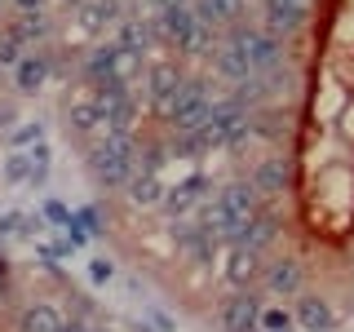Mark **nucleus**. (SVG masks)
Instances as JSON below:
<instances>
[{
  "label": "nucleus",
  "mask_w": 354,
  "mask_h": 332,
  "mask_svg": "<svg viewBox=\"0 0 354 332\" xmlns=\"http://www.w3.org/2000/svg\"><path fill=\"white\" fill-rule=\"evenodd\" d=\"M261 208V195H257V186L252 182H226L221 191L213 195V204H204V221L221 235V243H235L239 239V230L248 226V217Z\"/></svg>",
  "instance_id": "f257e3e1"
},
{
  "label": "nucleus",
  "mask_w": 354,
  "mask_h": 332,
  "mask_svg": "<svg viewBox=\"0 0 354 332\" xmlns=\"http://www.w3.org/2000/svg\"><path fill=\"white\" fill-rule=\"evenodd\" d=\"M88 173L106 191H124L138 173V138H97L88 147Z\"/></svg>",
  "instance_id": "f03ea898"
},
{
  "label": "nucleus",
  "mask_w": 354,
  "mask_h": 332,
  "mask_svg": "<svg viewBox=\"0 0 354 332\" xmlns=\"http://www.w3.org/2000/svg\"><path fill=\"white\" fill-rule=\"evenodd\" d=\"M213 107H217V98L208 93V80L186 75L182 93H177L169 102V111H164V124H169L173 138H177V133H195V129H204L208 120H213Z\"/></svg>",
  "instance_id": "7ed1b4c3"
},
{
  "label": "nucleus",
  "mask_w": 354,
  "mask_h": 332,
  "mask_svg": "<svg viewBox=\"0 0 354 332\" xmlns=\"http://www.w3.org/2000/svg\"><path fill=\"white\" fill-rule=\"evenodd\" d=\"M80 71H84V80L97 89V84H106V80H124V84H133L142 71H147V66H142L138 53H124L115 40H106V44H93V49L84 53Z\"/></svg>",
  "instance_id": "20e7f679"
},
{
  "label": "nucleus",
  "mask_w": 354,
  "mask_h": 332,
  "mask_svg": "<svg viewBox=\"0 0 354 332\" xmlns=\"http://www.w3.org/2000/svg\"><path fill=\"white\" fill-rule=\"evenodd\" d=\"M226 40L239 49V58L248 62L252 75H261V71H270V66H279V58H283V40L270 36L266 27H248V22H239V27L226 31Z\"/></svg>",
  "instance_id": "39448f33"
},
{
  "label": "nucleus",
  "mask_w": 354,
  "mask_h": 332,
  "mask_svg": "<svg viewBox=\"0 0 354 332\" xmlns=\"http://www.w3.org/2000/svg\"><path fill=\"white\" fill-rule=\"evenodd\" d=\"M173 239H177V248H182L191 261H199V266L213 261L217 248H221V235L208 226L204 217H177L173 221Z\"/></svg>",
  "instance_id": "423d86ee"
},
{
  "label": "nucleus",
  "mask_w": 354,
  "mask_h": 332,
  "mask_svg": "<svg viewBox=\"0 0 354 332\" xmlns=\"http://www.w3.org/2000/svg\"><path fill=\"white\" fill-rule=\"evenodd\" d=\"M261 293H252V288H243V293L226 297V302L217 306V324L221 332H257L261 324Z\"/></svg>",
  "instance_id": "0eeeda50"
},
{
  "label": "nucleus",
  "mask_w": 354,
  "mask_h": 332,
  "mask_svg": "<svg viewBox=\"0 0 354 332\" xmlns=\"http://www.w3.org/2000/svg\"><path fill=\"white\" fill-rule=\"evenodd\" d=\"M97 102H102V138H133V124H138V98H133V89L97 93Z\"/></svg>",
  "instance_id": "6e6552de"
},
{
  "label": "nucleus",
  "mask_w": 354,
  "mask_h": 332,
  "mask_svg": "<svg viewBox=\"0 0 354 332\" xmlns=\"http://www.w3.org/2000/svg\"><path fill=\"white\" fill-rule=\"evenodd\" d=\"M208 191H213V177H208V173H191V177H182L177 186H164V204L160 208L177 221V217L195 213V208L208 199Z\"/></svg>",
  "instance_id": "1a4fd4ad"
},
{
  "label": "nucleus",
  "mask_w": 354,
  "mask_h": 332,
  "mask_svg": "<svg viewBox=\"0 0 354 332\" xmlns=\"http://www.w3.org/2000/svg\"><path fill=\"white\" fill-rule=\"evenodd\" d=\"M142 84H147V98H151V107L160 111H169V102L177 93H182V84H186V71L177 62H151L147 71H142Z\"/></svg>",
  "instance_id": "9d476101"
},
{
  "label": "nucleus",
  "mask_w": 354,
  "mask_h": 332,
  "mask_svg": "<svg viewBox=\"0 0 354 332\" xmlns=\"http://www.w3.org/2000/svg\"><path fill=\"white\" fill-rule=\"evenodd\" d=\"M310 18V0H261V22L270 36H292V31H301Z\"/></svg>",
  "instance_id": "9b49d317"
},
{
  "label": "nucleus",
  "mask_w": 354,
  "mask_h": 332,
  "mask_svg": "<svg viewBox=\"0 0 354 332\" xmlns=\"http://www.w3.org/2000/svg\"><path fill=\"white\" fill-rule=\"evenodd\" d=\"M292 319H297V332H332L337 328V310L324 293H297V306H292Z\"/></svg>",
  "instance_id": "f8f14e48"
},
{
  "label": "nucleus",
  "mask_w": 354,
  "mask_h": 332,
  "mask_svg": "<svg viewBox=\"0 0 354 332\" xmlns=\"http://www.w3.org/2000/svg\"><path fill=\"white\" fill-rule=\"evenodd\" d=\"M66 133H71V138H102V102H97L93 89H88V93H75L71 102H66Z\"/></svg>",
  "instance_id": "ddd939ff"
},
{
  "label": "nucleus",
  "mask_w": 354,
  "mask_h": 332,
  "mask_svg": "<svg viewBox=\"0 0 354 332\" xmlns=\"http://www.w3.org/2000/svg\"><path fill=\"white\" fill-rule=\"evenodd\" d=\"M261 288L270 297H297L306 288V266H301V257H274L261 270Z\"/></svg>",
  "instance_id": "4468645a"
},
{
  "label": "nucleus",
  "mask_w": 354,
  "mask_h": 332,
  "mask_svg": "<svg viewBox=\"0 0 354 332\" xmlns=\"http://www.w3.org/2000/svg\"><path fill=\"white\" fill-rule=\"evenodd\" d=\"M266 261L257 248H243V243H230V257H226V284L235 288V293H243V288H252L261 279Z\"/></svg>",
  "instance_id": "2eb2a0df"
},
{
  "label": "nucleus",
  "mask_w": 354,
  "mask_h": 332,
  "mask_svg": "<svg viewBox=\"0 0 354 332\" xmlns=\"http://www.w3.org/2000/svg\"><path fill=\"white\" fill-rule=\"evenodd\" d=\"M191 9H195V18L213 31H221V27L230 31V27L243 22V0H191Z\"/></svg>",
  "instance_id": "dca6fc26"
},
{
  "label": "nucleus",
  "mask_w": 354,
  "mask_h": 332,
  "mask_svg": "<svg viewBox=\"0 0 354 332\" xmlns=\"http://www.w3.org/2000/svg\"><path fill=\"white\" fill-rule=\"evenodd\" d=\"M274 235H279V213H274V208H257V213L248 217V226L239 230V239H235V243L266 252V248L274 243Z\"/></svg>",
  "instance_id": "f3484780"
},
{
  "label": "nucleus",
  "mask_w": 354,
  "mask_h": 332,
  "mask_svg": "<svg viewBox=\"0 0 354 332\" xmlns=\"http://www.w3.org/2000/svg\"><path fill=\"white\" fill-rule=\"evenodd\" d=\"M49 71H53L49 49H31V53H22V62L14 66V84L22 89V93H36V89H44Z\"/></svg>",
  "instance_id": "a211bd4d"
},
{
  "label": "nucleus",
  "mask_w": 354,
  "mask_h": 332,
  "mask_svg": "<svg viewBox=\"0 0 354 332\" xmlns=\"http://www.w3.org/2000/svg\"><path fill=\"white\" fill-rule=\"evenodd\" d=\"M62 328H66L62 310L49 306V302H31L18 315V324H14V332H62Z\"/></svg>",
  "instance_id": "6ab92c4d"
},
{
  "label": "nucleus",
  "mask_w": 354,
  "mask_h": 332,
  "mask_svg": "<svg viewBox=\"0 0 354 332\" xmlns=\"http://www.w3.org/2000/svg\"><path fill=\"white\" fill-rule=\"evenodd\" d=\"M288 177H292V169H288V160H283V155H266L257 169H252L248 182L257 186V195H279L283 186H288Z\"/></svg>",
  "instance_id": "aec40b11"
},
{
  "label": "nucleus",
  "mask_w": 354,
  "mask_h": 332,
  "mask_svg": "<svg viewBox=\"0 0 354 332\" xmlns=\"http://www.w3.org/2000/svg\"><path fill=\"white\" fill-rule=\"evenodd\" d=\"M160 36V22H142V18H129V22H120V36L115 44L124 53H138V58H147V49H151V40Z\"/></svg>",
  "instance_id": "412c9836"
},
{
  "label": "nucleus",
  "mask_w": 354,
  "mask_h": 332,
  "mask_svg": "<svg viewBox=\"0 0 354 332\" xmlns=\"http://www.w3.org/2000/svg\"><path fill=\"white\" fill-rule=\"evenodd\" d=\"M71 9L80 14L84 31H102L111 22H120V0H71Z\"/></svg>",
  "instance_id": "4be33fe9"
},
{
  "label": "nucleus",
  "mask_w": 354,
  "mask_h": 332,
  "mask_svg": "<svg viewBox=\"0 0 354 332\" xmlns=\"http://www.w3.org/2000/svg\"><path fill=\"white\" fill-rule=\"evenodd\" d=\"M129 204L133 208H160L164 204V182L155 173H133V182L124 186Z\"/></svg>",
  "instance_id": "5701e85b"
},
{
  "label": "nucleus",
  "mask_w": 354,
  "mask_h": 332,
  "mask_svg": "<svg viewBox=\"0 0 354 332\" xmlns=\"http://www.w3.org/2000/svg\"><path fill=\"white\" fill-rule=\"evenodd\" d=\"M213 71H217V75H226V80H235V84H243V80L252 75V71H248V62L239 58V49H235L230 40H221L217 49H213Z\"/></svg>",
  "instance_id": "b1692460"
},
{
  "label": "nucleus",
  "mask_w": 354,
  "mask_h": 332,
  "mask_svg": "<svg viewBox=\"0 0 354 332\" xmlns=\"http://www.w3.org/2000/svg\"><path fill=\"white\" fill-rule=\"evenodd\" d=\"M5 36L18 40L22 49H27V44H40V40H49V18H44V14H22L14 27L5 31Z\"/></svg>",
  "instance_id": "393cba45"
},
{
  "label": "nucleus",
  "mask_w": 354,
  "mask_h": 332,
  "mask_svg": "<svg viewBox=\"0 0 354 332\" xmlns=\"http://www.w3.org/2000/svg\"><path fill=\"white\" fill-rule=\"evenodd\" d=\"M248 129H252V138L279 142L283 133H288V120L279 116V111H248Z\"/></svg>",
  "instance_id": "a878e982"
},
{
  "label": "nucleus",
  "mask_w": 354,
  "mask_h": 332,
  "mask_svg": "<svg viewBox=\"0 0 354 332\" xmlns=\"http://www.w3.org/2000/svg\"><path fill=\"white\" fill-rule=\"evenodd\" d=\"M0 177H5V186H27L31 182V155L27 151H9L5 164H0Z\"/></svg>",
  "instance_id": "bb28decb"
},
{
  "label": "nucleus",
  "mask_w": 354,
  "mask_h": 332,
  "mask_svg": "<svg viewBox=\"0 0 354 332\" xmlns=\"http://www.w3.org/2000/svg\"><path fill=\"white\" fill-rule=\"evenodd\" d=\"M292 328H297V319H292V310H288V306H266L261 310L257 332H292Z\"/></svg>",
  "instance_id": "cd10ccee"
},
{
  "label": "nucleus",
  "mask_w": 354,
  "mask_h": 332,
  "mask_svg": "<svg viewBox=\"0 0 354 332\" xmlns=\"http://www.w3.org/2000/svg\"><path fill=\"white\" fill-rule=\"evenodd\" d=\"M164 160H169V147H164V142H142V147H138V173H155V177H160Z\"/></svg>",
  "instance_id": "c85d7f7f"
},
{
  "label": "nucleus",
  "mask_w": 354,
  "mask_h": 332,
  "mask_svg": "<svg viewBox=\"0 0 354 332\" xmlns=\"http://www.w3.org/2000/svg\"><path fill=\"white\" fill-rule=\"evenodd\" d=\"M36 142H44V124H40V120L14 124V133H9V147H14V151H31Z\"/></svg>",
  "instance_id": "c756f323"
},
{
  "label": "nucleus",
  "mask_w": 354,
  "mask_h": 332,
  "mask_svg": "<svg viewBox=\"0 0 354 332\" xmlns=\"http://www.w3.org/2000/svg\"><path fill=\"white\" fill-rule=\"evenodd\" d=\"M27 155H31V182H27V186H44V182H49V164H53V151L44 147V142H36V147H31Z\"/></svg>",
  "instance_id": "7c9ffc66"
},
{
  "label": "nucleus",
  "mask_w": 354,
  "mask_h": 332,
  "mask_svg": "<svg viewBox=\"0 0 354 332\" xmlns=\"http://www.w3.org/2000/svg\"><path fill=\"white\" fill-rule=\"evenodd\" d=\"M31 226H40V217H27V213H5V217H0V239L31 235Z\"/></svg>",
  "instance_id": "2f4dec72"
},
{
  "label": "nucleus",
  "mask_w": 354,
  "mask_h": 332,
  "mask_svg": "<svg viewBox=\"0 0 354 332\" xmlns=\"http://www.w3.org/2000/svg\"><path fill=\"white\" fill-rule=\"evenodd\" d=\"M88 279H93V284H111V279H115V261H111V257H93V261H88Z\"/></svg>",
  "instance_id": "473e14b6"
},
{
  "label": "nucleus",
  "mask_w": 354,
  "mask_h": 332,
  "mask_svg": "<svg viewBox=\"0 0 354 332\" xmlns=\"http://www.w3.org/2000/svg\"><path fill=\"white\" fill-rule=\"evenodd\" d=\"M71 217H75V221L84 226V235H97V230H102V213H97L93 204H88V208H75Z\"/></svg>",
  "instance_id": "72a5a7b5"
},
{
  "label": "nucleus",
  "mask_w": 354,
  "mask_h": 332,
  "mask_svg": "<svg viewBox=\"0 0 354 332\" xmlns=\"http://www.w3.org/2000/svg\"><path fill=\"white\" fill-rule=\"evenodd\" d=\"M18 62H22V44L0 36V66H18Z\"/></svg>",
  "instance_id": "f704fd0d"
},
{
  "label": "nucleus",
  "mask_w": 354,
  "mask_h": 332,
  "mask_svg": "<svg viewBox=\"0 0 354 332\" xmlns=\"http://www.w3.org/2000/svg\"><path fill=\"white\" fill-rule=\"evenodd\" d=\"M44 217H49V221H58V226H66V221H71V208L58 204V199H49V204H44Z\"/></svg>",
  "instance_id": "c9c22d12"
},
{
  "label": "nucleus",
  "mask_w": 354,
  "mask_h": 332,
  "mask_svg": "<svg viewBox=\"0 0 354 332\" xmlns=\"http://www.w3.org/2000/svg\"><path fill=\"white\" fill-rule=\"evenodd\" d=\"M14 120H18V107L14 102H0V129H14Z\"/></svg>",
  "instance_id": "e433bc0d"
},
{
  "label": "nucleus",
  "mask_w": 354,
  "mask_h": 332,
  "mask_svg": "<svg viewBox=\"0 0 354 332\" xmlns=\"http://www.w3.org/2000/svg\"><path fill=\"white\" fill-rule=\"evenodd\" d=\"M22 14H44V0H14Z\"/></svg>",
  "instance_id": "4c0bfd02"
},
{
  "label": "nucleus",
  "mask_w": 354,
  "mask_h": 332,
  "mask_svg": "<svg viewBox=\"0 0 354 332\" xmlns=\"http://www.w3.org/2000/svg\"><path fill=\"white\" fill-rule=\"evenodd\" d=\"M151 324L160 328V332H173V319H169V315H160V310H151Z\"/></svg>",
  "instance_id": "58836bf2"
},
{
  "label": "nucleus",
  "mask_w": 354,
  "mask_h": 332,
  "mask_svg": "<svg viewBox=\"0 0 354 332\" xmlns=\"http://www.w3.org/2000/svg\"><path fill=\"white\" fill-rule=\"evenodd\" d=\"M151 5H155V9L164 14V9H173V5H191V0H151Z\"/></svg>",
  "instance_id": "ea45409f"
},
{
  "label": "nucleus",
  "mask_w": 354,
  "mask_h": 332,
  "mask_svg": "<svg viewBox=\"0 0 354 332\" xmlns=\"http://www.w3.org/2000/svg\"><path fill=\"white\" fill-rule=\"evenodd\" d=\"M5 275H9V261H5V257H0V279H5Z\"/></svg>",
  "instance_id": "a19ab883"
}]
</instances>
